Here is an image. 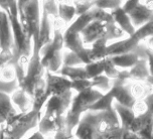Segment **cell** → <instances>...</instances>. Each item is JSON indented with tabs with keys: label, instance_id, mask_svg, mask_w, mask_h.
Instances as JSON below:
<instances>
[{
	"label": "cell",
	"instance_id": "obj_35",
	"mask_svg": "<svg viewBox=\"0 0 153 139\" xmlns=\"http://www.w3.org/2000/svg\"><path fill=\"white\" fill-rule=\"evenodd\" d=\"M104 75L106 77H108L111 80H115L118 77L120 70L118 68H116L114 66V64L112 62L111 59L107 56L106 59H104V71H103Z\"/></svg>",
	"mask_w": 153,
	"mask_h": 139
},
{
	"label": "cell",
	"instance_id": "obj_51",
	"mask_svg": "<svg viewBox=\"0 0 153 139\" xmlns=\"http://www.w3.org/2000/svg\"><path fill=\"white\" fill-rule=\"evenodd\" d=\"M0 139H3V131H2V134H1V138Z\"/></svg>",
	"mask_w": 153,
	"mask_h": 139
},
{
	"label": "cell",
	"instance_id": "obj_45",
	"mask_svg": "<svg viewBox=\"0 0 153 139\" xmlns=\"http://www.w3.org/2000/svg\"><path fill=\"white\" fill-rule=\"evenodd\" d=\"M138 0H132V1H126L124 2V3L122 4V10L124 11L126 14H129V13L132 11V10L134 9V8L136 7V5L138 4Z\"/></svg>",
	"mask_w": 153,
	"mask_h": 139
},
{
	"label": "cell",
	"instance_id": "obj_46",
	"mask_svg": "<svg viewBox=\"0 0 153 139\" xmlns=\"http://www.w3.org/2000/svg\"><path fill=\"white\" fill-rule=\"evenodd\" d=\"M121 139H140V137L136 133L128 131V130H124L122 133Z\"/></svg>",
	"mask_w": 153,
	"mask_h": 139
},
{
	"label": "cell",
	"instance_id": "obj_12",
	"mask_svg": "<svg viewBox=\"0 0 153 139\" xmlns=\"http://www.w3.org/2000/svg\"><path fill=\"white\" fill-rule=\"evenodd\" d=\"M82 40L84 45H90L100 39H105L106 27L105 23L92 21L83 31L81 32Z\"/></svg>",
	"mask_w": 153,
	"mask_h": 139
},
{
	"label": "cell",
	"instance_id": "obj_49",
	"mask_svg": "<svg viewBox=\"0 0 153 139\" xmlns=\"http://www.w3.org/2000/svg\"><path fill=\"white\" fill-rule=\"evenodd\" d=\"M3 139H15V138L11 137V136H6V135H4V133H3Z\"/></svg>",
	"mask_w": 153,
	"mask_h": 139
},
{
	"label": "cell",
	"instance_id": "obj_32",
	"mask_svg": "<svg viewBox=\"0 0 153 139\" xmlns=\"http://www.w3.org/2000/svg\"><path fill=\"white\" fill-rule=\"evenodd\" d=\"M85 71H86V75L88 80H92L95 77L102 75L103 71H104V59L102 61H97V62H93L91 64L86 65L84 67Z\"/></svg>",
	"mask_w": 153,
	"mask_h": 139
},
{
	"label": "cell",
	"instance_id": "obj_15",
	"mask_svg": "<svg viewBox=\"0 0 153 139\" xmlns=\"http://www.w3.org/2000/svg\"><path fill=\"white\" fill-rule=\"evenodd\" d=\"M130 85L131 83H128L125 86H113L110 92L113 95L115 102L119 103L120 105L125 106V107L132 108L133 105L135 104L136 100L131 94Z\"/></svg>",
	"mask_w": 153,
	"mask_h": 139
},
{
	"label": "cell",
	"instance_id": "obj_26",
	"mask_svg": "<svg viewBox=\"0 0 153 139\" xmlns=\"http://www.w3.org/2000/svg\"><path fill=\"white\" fill-rule=\"evenodd\" d=\"M107 45L108 42L106 39H100L92 43V48L90 50L93 62L102 61L107 58Z\"/></svg>",
	"mask_w": 153,
	"mask_h": 139
},
{
	"label": "cell",
	"instance_id": "obj_27",
	"mask_svg": "<svg viewBox=\"0 0 153 139\" xmlns=\"http://www.w3.org/2000/svg\"><path fill=\"white\" fill-rule=\"evenodd\" d=\"M57 74L69 79L70 81L78 80V79H87L86 71L84 67H62Z\"/></svg>",
	"mask_w": 153,
	"mask_h": 139
},
{
	"label": "cell",
	"instance_id": "obj_22",
	"mask_svg": "<svg viewBox=\"0 0 153 139\" xmlns=\"http://www.w3.org/2000/svg\"><path fill=\"white\" fill-rule=\"evenodd\" d=\"M152 113H153V111L147 110L145 113L140 114V115H136L127 130L137 134L139 131L144 129V128L146 126H148L149 124H152V115H153Z\"/></svg>",
	"mask_w": 153,
	"mask_h": 139
},
{
	"label": "cell",
	"instance_id": "obj_41",
	"mask_svg": "<svg viewBox=\"0 0 153 139\" xmlns=\"http://www.w3.org/2000/svg\"><path fill=\"white\" fill-rule=\"evenodd\" d=\"M73 4L76 9V15L80 16L85 14L94 6V1L88 0V1H73Z\"/></svg>",
	"mask_w": 153,
	"mask_h": 139
},
{
	"label": "cell",
	"instance_id": "obj_9",
	"mask_svg": "<svg viewBox=\"0 0 153 139\" xmlns=\"http://www.w3.org/2000/svg\"><path fill=\"white\" fill-rule=\"evenodd\" d=\"M151 5L152 2L142 3L139 1L136 7L128 14L131 23L135 28L144 25L149 21H153V10Z\"/></svg>",
	"mask_w": 153,
	"mask_h": 139
},
{
	"label": "cell",
	"instance_id": "obj_39",
	"mask_svg": "<svg viewBox=\"0 0 153 139\" xmlns=\"http://www.w3.org/2000/svg\"><path fill=\"white\" fill-rule=\"evenodd\" d=\"M57 5H59V1H54V0H46V1L40 2L42 10L45 11L50 17L53 16V18L57 17Z\"/></svg>",
	"mask_w": 153,
	"mask_h": 139
},
{
	"label": "cell",
	"instance_id": "obj_40",
	"mask_svg": "<svg viewBox=\"0 0 153 139\" xmlns=\"http://www.w3.org/2000/svg\"><path fill=\"white\" fill-rule=\"evenodd\" d=\"M0 80L4 82H11L16 80L14 68L11 65H5L0 69Z\"/></svg>",
	"mask_w": 153,
	"mask_h": 139
},
{
	"label": "cell",
	"instance_id": "obj_19",
	"mask_svg": "<svg viewBox=\"0 0 153 139\" xmlns=\"http://www.w3.org/2000/svg\"><path fill=\"white\" fill-rule=\"evenodd\" d=\"M10 99L13 106H16L19 113H27L32 108V99L21 89H17L10 95Z\"/></svg>",
	"mask_w": 153,
	"mask_h": 139
},
{
	"label": "cell",
	"instance_id": "obj_10",
	"mask_svg": "<svg viewBox=\"0 0 153 139\" xmlns=\"http://www.w3.org/2000/svg\"><path fill=\"white\" fill-rule=\"evenodd\" d=\"M38 130L42 135L65 131V116H42L37 125Z\"/></svg>",
	"mask_w": 153,
	"mask_h": 139
},
{
	"label": "cell",
	"instance_id": "obj_1",
	"mask_svg": "<svg viewBox=\"0 0 153 139\" xmlns=\"http://www.w3.org/2000/svg\"><path fill=\"white\" fill-rule=\"evenodd\" d=\"M9 18L13 35V48H12V59L7 65H17L26 71L27 64L32 54V39H29L24 34L22 27L18 20L17 1H8L7 11L5 12Z\"/></svg>",
	"mask_w": 153,
	"mask_h": 139
},
{
	"label": "cell",
	"instance_id": "obj_3",
	"mask_svg": "<svg viewBox=\"0 0 153 139\" xmlns=\"http://www.w3.org/2000/svg\"><path fill=\"white\" fill-rule=\"evenodd\" d=\"M45 74V69L40 62V54L38 48V32L32 36V54L27 64L25 76L18 83V88L24 91L28 96L33 97V92L36 85Z\"/></svg>",
	"mask_w": 153,
	"mask_h": 139
},
{
	"label": "cell",
	"instance_id": "obj_38",
	"mask_svg": "<svg viewBox=\"0 0 153 139\" xmlns=\"http://www.w3.org/2000/svg\"><path fill=\"white\" fill-rule=\"evenodd\" d=\"M50 46L56 51H62L64 48V35L61 29H54L53 35L51 36Z\"/></svg>",
	"mask_w": 153,
	"mask_h": 139
},
{
	"label": "cell",
	"instance_id": "obj_6",
	"mask_svg": "<svg viewBox=\"0 0 153 139\" xmlns=\"http://www.w3.org/2000/svg\"><path fill=\"white\" fill-rule=\"evenodd\" d=\"M99 123V112L87 111L81 116L80 121L75 128L74 137L76 139H96L97 126Z\"/></svg>",
	"mask_w": 153,
	"mask_h": 139
},
{
	"label": "cell",
	"instance_id": "obj_50",
	"mask_svg": "<svg viewBox=\"0 0 153 139\" xmlns=\"http://www.w3.org/2000/svg\"><path fill=\"white\" fill-rule=\"evenodd\" d=\"M1 134H2V126L0 125V138H1Z\"/></svg>",
	"mask_w": 153,
	"mask_h": 139
},
{
	"label": "cell",
	"instance_id": "obj_17",
	"mask_svg": "<svg viewBox=\"0 0 153 139\" xmlns=\"http://www.w3.org/2000/svg\"><path fill=\"white\" fill-rule=\"evenodd\" d=\"M110 13H111L112 18H113V21L115 22V24H116L125 34H127L128 36H131V35L135 32L136 28L132 25L129 16L123 11L121 6L112 10Z\"/></svg>",
	"mask_w": 153,
	"mask_h": 139
},
{
	"label": "cell",
	"instance_id": "obj_47",
	"mask_svg": "<svg viewBox=\"0 0 153 139\" xmlns=\"http://www.w3.org/2000/svg\"><path fill=\"white\" fill-rule=\"evenodd\" d=\"M53 139H73V137L68 135L65 131H59V132L54 133Z\"/></svg>",
	"mask_w": 153,
	"mask_h": 139
},
{
	"label": "cell",
	"instance_id": "obj_28",
	"mask_svg": "<svg viewBox=\"0 0 153 139\" xmlns=\"http://www.w3.org/2000/svg\"><path fill=\"white\" fill-rule=\"evenodd\" d=\"M92 83V89L97 90L102 94H106L112 89L113 86V82L111 79H109L108 77H106L105 75H100L98 77H95L94 79L91 80Z\"/></svg>",
	"mask_w": 153,
	"mask_h": 139
},
{
	"label": "cell",
	"instance_id": "obj_44",
	"mask_svg": "<svg viewBox=\"0 0 153 139\" xmlns=\"http://www.w3.org/2000/svg\"><path fill=\"white\" fill-rule=\"evenodd\" d=\"M152 129H153L152 124H149L144 129L139 131L137 133V135L140 137V139H152Z\"/></svg>",
	"mask_w": 153,
	"mask_h": 139
},
{
	"label": "cell",
	"instance_id": "obj_13",
	"mask_svg": "<svg viewBox=\"0 0 153 139\" xmlns=\"http://www.w3.org/2000/svg\"><path fill=\"white\" fill-rule=\"evenodd\" d=\"M130 82H145L152 86V75L149 72L146 59H138L134 66L128 71Z\"/></svg>",
	"mask_w": 153,
	"mask_h": 139
},
{
	"label": "cell",
	"instance_id": "obj_42",
	"mask_svg": "<svg viewBox=\"0 0 153 139\" xmlns=\"http://www.w3.org/2000/svg\"><path fill=\"white\" fill-rule=\"evenodd\" d=\"M18 89L17 80L11 82H4L0 80V93H5L7 95H11L13 92Z\"/></svg>",
	"mask_w": 153,
	"mask_h": 139
},
{
	"label": "cell",
	"instance_id": "obj_21",
	"mask_svg": "<svg viewBox=\"0 0 153 139\" xmlns=\"http://www.w3.org/2000/svg\"><path fill=\"white\" fill-rule=\"evenodd\" d=\"M113 109L115 112L117 113L120 121V126L122 127L123 130H127L131 122L133 121V119L135 118V113L132 110V108L125 107V106L120 105L119 103L115 102L113 103Z\"/></svg>",
	"mask_w": 153,
	"mask_h": 139
},
{
	"label": "cell",
	"instance_id": "obj_30",
	"mask_svg": "<svg viewBox=\"0 0 153 139\" xmlns=\"http://www.w3.org/2000/svg\"><path fill=\"white\" fill-rule=\"evenodd\" d=\"M88 12H89V14L91 15L93 21H98V22H101V23H109V22H111V21H113V18H112V15L110 12L106 11V10H103V9H100V8H98V7L93 6Z\"/></svg>",
	"mask_w": 153,
	"mask_h": 139
},
{
	"label": "cell",
	"instance_id": "obj_34",
	"mask_svg": "<svg viewBox=\"0 0 153 139\" xmlns=\"http://www.w3.org/2000/svg\"><path fill=\"white\" fill-rule=\"evenodd\" d=\"M83 62L76 56V54L72 51H65L62 54V67H82Z\"/></svg>",
	"mask_w": 153,
	"mask_h": 139
},
{
	"label": "cell",
	"instance_id": "obj_5",
	"mask_svg": "<svg viewBox=\"0 0 153 139\" xmlns=\"http://www.w3.org/2000/svg\"><path fill=\"white\" fill-rule=\"evenodd\" d=\"M18 20L26 36L32 39L37 33L40 23V2L37 0L17 1Z\"/></svg>",
	"mask_w": 153,
	"mask_h": 139
},
{
	"label": "cell",
	"instance_id": "obj_23",
	"mask_svg": "<svg viewBox=\"0 0 153 139\" xmlns=\"http://www.w3.org/2000/svg\"><path fill=\"white\" fill-rule=\"evenodd\" d=\"M76 16V9L73 1H59L57 17L64 23H69Z\"/></svg>",
	"mask_w": 153,
	"mask_h": 139
},
{
	"label": "cell",
	"instance_id": "obj_33",
	"mask_svg": "<svg viewBox=\"0 0 153 139\" xmlns=\"http://www.w3.org/2000/svg\"><path fill=\"white\" fill-rule=\"evenodd\" d=\"M105 27H106L105 39H107V42L113 40V39H119L125 35L124 32L115 24L114 21H111V22H109V23H105Z\"/></svg>",
	"mask_w": 153,
	"mask_h": 139
},
{
	"label": "cell",
	"instance_id": "obj_20",
	"mask_svg": "<svg viewBox=\"0 0 153 139\" xmlns=\"http://www.w3.org/2000/svg\"><path fill=\"white\" fill-rule=\"evenodd\" d=\"M64 35V48H67L69 51L78 54L83 48H85L82 36L80 33H76L69 30H65L62 32Z\"/></svg>",
	"mask_w": 153,
	"mask_h": 139
},
{
	"label": "cell",
	"instance_id": "obj_36",
	"mask_svg": "<svg viewBox=\"0 0 153 139\" xmlns=\"http://www.w3.org/2000/svg\"><path fill=\"white\" fill-rule=\"evenodd\" d=\"M123 2L121 0H97L94 1V6L103 10H114L116 8L122 6Z\"/></svg>",
	"mask_w": 153,
	"mask_h": 139
},
{
	"label": "cell",
	"instance_id": "obj_43",
	"mask_svg": "<svg viewBox=\"0 0 153 139\" xmlns=\"http://www.w3.org/2000/svg\"><path fill=\"white\" fill-rule=\"evenodd\" d=\"M76 56H79V59H81V62H83V65H89L93 62V59H92V56H91V50L90 48H83L81 51H79L76 54Z\"/></svg>",
	"mask_w": 153,
	"mask_h": 139
},
{
	"label": "cell",
	"instance_id": "obj_11",
	"mask_svg": "<svg viewBox=\"0 0 153 139\" xmlns=\"http://www.w3.org/2000/svg\"><path fill=\"white\" fill-rule=\"evenodd\" d=\"M13 35L7 14L0 9V51L12 53Z\"/></svg>",
	"mask_w": 153,
	"mask_h": 139
},
{
	"label": "cell",
	"instance_id": "obj_31",
	"mask_svg": "<svg viewBox=\"0 0 153 139\" xmlns=\"http://www.w3.org/2000/svg\"><path fill=\"white\" fill-rule=\"evenodd\" d=\"M153 33V21H149V22L145 23L144 25L138 27L135 30V32L131 35V37L135 39L137 42H141L143 39H147V37H151Z\"/></svg>",
	"mask_w": 153,
	"mask_h": 139
},
{
	"label": "cell",
	"instance_id": "obj_14",
	"mask_svg": "<svg viewBox=\"0 0 153 139\" xmlns=\"http://www.w3.org/2000/svg\"><path fill=\"white\" fill-rule=\"evenodd\" d=\"M139 43L135 39L131 36H128L127 39L122 40H118L116 42H113L111 45H107V56H116L121 54L131 53L135 46Z\"/></svg>",
	"mask_w": 153,
	"mask_h": 139
},
{
	"label": "cell",
	"instance_id": "obj_16",
	"mask_svg": "<svg viewBox=\"0 0 153 139\" xmlns=\"http://www.w3.org/2000/svg\"><path fill=\"white\" fill-rule=\"evenodd\" d=\"M51 42V21L45 11L42 10L39 29H38V48L42 50L45 45Z\"/></svg>",
	"mask_w": 153,
	"mask_h": 139
},
{
	"label": "cell",
	"instance_id": "obj_24",
	"mask_svg": "<svg viewBox=\"0 0 153 139\" xmlns=\"http://www.w3.org/2000/svg\"><path fill=\"white\" fill-rule=\"evenodd\" d=\"M110 59L115 67L118 68V69H124V70L131 69L139 59L138 56L134 53H132V51L128 54H121V56H111Z\"/></svg>",
	"mask_w": 153,
	"mask_h": 139
},
{
	"label": "cell",
	"instance_id": "obj_4",
	"mask_svg": "<svg viewBox=\"0 0 153 139\" xmlns=\"http://www.w3.org/2000/svg\"><path fill=\"white\" fill-rule=\"evenodd\" d=\"M42 118V113L30 110L27 113H17L10 118L2 126L4 135L11 136L15 139H23L28 131L37 127L38 122Z\"/></svg>",
	"mask_w": 153,
	"mask_h": 139
},
{
	"label": "cell",
	"instance_id": "obj_29",
	"mask_svg": "<svg viewBox=\"0 0 153 139\" xmlns=\"http://www.w3.org/2000/svg\"><path fill=\"white\" fill-rule=\"evenodd\" d=\"M92 21L93 20H92L91 15L89 14V12H87V13H85V14L78 16V18H76V19L68 27L67 30L81 34V32L83 31L84 29L92 22Z\"/></svg>",
	"mask_w": 153,
	"mask_h": 139
},
{
	"label": "cell",
	"instance_id": "obj_8",
	"mask_svg": "<svg viewBox=\"0 0 153 139\" xmlns=\"http://www.w3.org/2000/svg\"><path fill=\"white\" fill-rule=\"evenodd\" d=\"M45 89L51 96H59L71 90V81L59 75H54L45 71Z\"/></svg>",
	"mask_w": 153,
	"mask_h": 139
},
{
	"label": "cell",
	"instance_id": "obj_25",
	"mask_svg": "<svg viewBox=\"0 0 153 139\" xmlns=\"http://www.w3.org/2000/svg\"><path fill=\"white\" fill-rule=\"evenodd\" d=\"M114 98L112 93L109 91L106 94H103L99 99L92 104L89 111H94V112H101V111H108L113 108Z\"/></svg>",
	"mask_w": 153,
	"mask_h": 139
},
{
	"label": "cell",
	"instance_id": "obj_18",
	"mask_svg": "<svg viewBox=\"0 0 153 139\" xmlns=\"http://www.w3.org/2000/svg\"><path fill=\"white\" fill-rule=\"evenodd\" d=\"M17 113L19 112L13 106L9 95L0 93V125H4Z\"/></svg>",
	"mask_w": 153,
	"mask_h": 139
},
{
	"label": "cell",
	"instance_id": "obj_48",
	"mask_svg": "<svg viewBox=\"0 0 153 139\" xmlns=\"http://www.w3.org/2000/svg\"><path fill=\"white\" fill-rule=\"evenodd\" d=\"M24 139H45V135H42L39 131H35L32 133L30 136H28L27 138H24Z\"/></svg>",
	"mask_w": 153,
	"mask_h": 139
},
{
	"label": "cell",
	"instance_id": "obj_2",
	"mask_svg": "<svg viewBox=\"0 0 153 139\" xmlns=\"http://www.w3.org/2000/svg\"><path fill=\"white\" fill-rule=\"evenodd\" d=\"M102 95V93L92 88L74 95L71 106L65 114V132L68 135L74 138V130L80 121L81 116L89 111L93 103L96 102Z\"/></svg>",
	"mask_w": 153,
	"mask_h": 139
},
{
	"label": "cell",
	"instance_id": "obj_7",
	"mask_svg": "<svg viewBox=\"0 0 153 139\" xmlns=\"http://www.w3.org/2000/svg\"><path fill=\"white\" fill-rule=\"evenodd\" d=\"M73 97V90H70L65 94L59 95V96H56V95L51 96L43 106L45 107L43 116H65L71 106Z\"/></svg>",
	"mask_w": 153,
	"mask_h": 139
},
{
	"label": "cell",
	"instance_id": "obj_37",
	"mask_svg": "<svg viewBox=\"0 0 153 139\" xmlns=\"http://www.w3.org/2000/svg\"><path fill=\"white\" fill-rule=\"evenodd\" d=\"M92 88L91 80L88 79H78V80L71 81V90L76 93H82Z\"/></svg>",
	"mask_w": 153,
	"mask_h": 139
}]
</instances>
